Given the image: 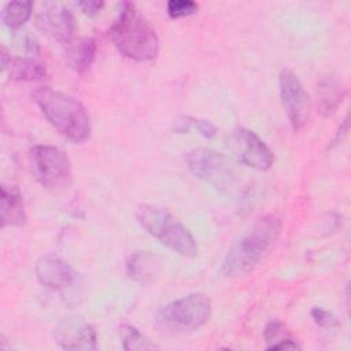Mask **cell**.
Segmentation results:
<instances>
[{"label": "cell", "mask_w": 351, "mask_h": 351, "mask_svg": "<svg viewBox=\"0 0 351 351\" xmlns=\"http://www.w3.org/2000/svg\"><path fill=\"white\" fill-rule=\"evenodd\" d=\"M281 222L274 215L261 217L226 252L221 262L219 273L234 278L251 273L263 255L278 240Z\"/></svg>", "instance_id": "cell-1"}, {"label": "cell", "mask_w": 351, "mask_h": 351, "mask_svg": "<svg viewBox=\"0 0 351 351\" xmlns=\"http://www.w3.org/2000/svg\"><path fill=\"white\" fill-rule=\"evenodd\" d=\"M118 52L137 62L154 60L160 49L159 37L133 3H123L107 32Z\"/></svg>", "instance_id": "cell-2"}, {"label": "cell", "mask_w": 351, "mask_h": 351, "mask_svg": "<svg viewBox=\"0 0 351 351\" xmlns=\"http://www.w3.org/2000/svg\"><path fill=\"white\" fill-rule=\"evenodd\" d=\"M47 121L73 143H84L90 137V118L85 107L74 97L51 88H40L33 93Z\"/></svg>", "instance_id": "cell-3"}, {"label": "cell", "mask_w": 351, "mask_h": 351, "mask_svg": "<svg viewBox=\"0 0 351 351\" xmlns=\"http://www.w3.org/2000/svg\"><path fill=\"white\" fill-rule=\"evenodd\" d=\"M191 173L228 197L243 193V177L236 165L223 154L208 148H195L185 156Z\"/></svg>", "instance_id": "cell-4"}, {"label": "cell", "mask_w": 351, "mask_h": 351, "mask_svg": "<svg viewBox=\"0 0 351 351\" xmlns=\"http://www.w3.org/2000/svg\"><path fill=\"white\" fill-rule=\"evenodd\" d=\"M140 226L171 251L192 258L197 254V245L191 232L166 208L155 204H140L136 210Z\"/></svg>", "instance_id": "cell-5"}, {"label": "cell", "mask_w": 351, "mask_h": 351, "mask_svg": "<svg viewBox=\"0 0 351 351\" xmlns=\"http://www.w3.org/2000/svg\"><path fill=\"white\" fill-rule=\"evenodd\" d=\"M211 314V302L203 293H189L162 306L155 321L171 333H186L203 326Z\"/></svg>", "instance_id": "cell-6"}, {"label": "cell", "mask_w": 351, "mask_h": 351, "mask_svg": "<svg viewBox=\"0 0 351 351\" xmlns=\"http://www.w3.org/2000/svg\"><path fill=\"white\" fill-rule=\"evenodd\" d=\"M32 170L37 181L47 189L58 191L71 182V162L53 145H34L30 151Z\"/></svg>", "instance_id": "cell-7"}, {"label": "cell", "mask_w": 351, "mask_h": 351, "mask_svg": "<svg viewBox=\"0 0 351 351\" xmlns=\"http://www.w3.org/2000/svg\"><path fill=\"white\" fill-rule=\"evenodd\" d=\"M278 86H280V97L284 107V111L288 117V121L295 132L302 130L308 119L311 112V101L310 96L302 85L298 75L284 69L278 75Z\"/></svg>", "instance_id": "cell-8"}, {"label": "cell", "mask_w": 351, "mask_h": 351, "mask_svg": "<svg viewBox=\"0 0 351 351\" xmlns=\"http://www.w3.org/2000/svg\"><path fill=\"white\" fill-rule=\"evenodd\" d=\"M53 339L63 350H95L97 346L95 328L80 317L62 319L53 328Z\"/></svg>", "instance_id": "cell-9"}, {"label": "cell", "mask_w": 351, "mask_h": 351, "mask_svg": "<svg viewBox=\"0 0 351 351\" xmlns=\"http://www.w3.org/2000/svg\"><path fill=\"white\" fill-rule=\"evenodd\" d=\"M36 26L59 43L69 44L74 34L71 12L60 3H45L36 18Z\"/></svg>", "instance_id": "cell-10"}, {"label": "cell", "mask_w": 351, "mask_h": 351, "mask_svg": "<svg viewBox=\"0 0 351 351\" xmlns=\"http://www.w3.org/2000/svg\"><path fill=\"white\" fill-rule=\"evenodd\" d=\"M240 160L256 170H269L273 165V154L265 141L250 129L240 128L234 133Z\"/></svg>", "instance_id": "cell-11"}, {"label": "cell", "mask_w": 351, "mask_h": 351, "mask_svg": "<svg viewBox=\"0 0 351 351\" xmlns=\"http://www.w3.org/2000/svg\"><path fill=\"white\" fill-rule=\"evenodd\" d=\"M34 273L37 280L51 289H64L75 280L73 267L56 256L40 258L34 266Z\"/></svg>", "instance_id": "cell-12"}, {"label": "cell", "mask_w": 351, "mask_h": 351, "mask_svg": "<svg viewBox=\"0 0 351 351\" xmlns=\"http://www.w3.org/2000/svg\"><path fill=\"white\" fill-rule=\"evenodd\" d=\"M346 96L343 82L333 74L322 75L317 82V108L318 112L328 118L332 117Z\"/></svg>", "instance_id": "cell-13"}, {"label": "cell", "mask_w": 351, "mask_h": 351, "mask_svg": "<svg viewBox=\"0 0 351 351\" xmlns=\"http://www.w3.org/2000/svg\"><path fill=\"white\" fill-rule=\"evenodd\" d=\"M1 71H7L14 81H41L47 77L43 63L32 58H11L4 49L1 51Z\"/></svg>", "instance_id": "cell-14"}, {"label": "cell", "mask_w": 351, "mask_h": 351, "mask_svg": "<svg viewBox=\"0 0 351 351\" xmlns=\"http://www.w3.org/2000/svg\"><path fill=\"white\" fill-rule=\"evenodd\" d=\"M96 51V41L90 37H82L74 43H69L64 52L66 64L77 73H85L95 62Z\"/></svg>", "instance_id": "cell-15"}, {"label": "cell", "mask_w": 351, "mask_h": 351, "mask_svg": "<svg viewBox=\"0 0 351 351\" xmlns=\"http://www.w3.org/2000/svg\"><path fill=\"white\" fill-rule=\"evenodd\" d=\"M23 197L18 188L1 186V226H22L26 223Z\"/></svg>", "instance_id": "cell-16"}, {"label": "cell", "mask_w": 351, "mask_h": 351, "mask_svg": "<svg viewBox=\"0 0 351 351\" xmlns=\"http://www.w3.org/2000/svg\"><path fill=\"white\" fill-rule=\"evenodd\" d=\"M159 261L158 256L147 252V251H137L132 254L126 262V271L128 276L140 284L149 282L155 273L158 271Z\"/></svg>", "instance_id": "cell-17"}, {"label": "cell", "mask_w": 351, "mask_h": 351, "mask_svg": "<svg viewBox=\"0 0 351 351\" xmlns=\"http://www.w3.org/2000/svg\"><path fill=\"white\" fill-rule=\"evenodd\" d=\"M263 337L267 350H300V346L278 321L267 322L263 330Z\"/></svg>", "instance_id": "cell-18"}, {"label": "cell", "mask_w": 351, "mask_h": 351, "mask_svg": "<svg viewBox=\"0 0 351 351\" xmlns=\"http://www.w3.org/2000/svg\"><path fill=\"white\" fill-rule=\"evenodd\" d=\"M32 1H10L1 11V21L8 29L16 30L27 22L32 15Z\"/></svg>", "instance_id": "cell-19"}, {"label": "cell", "mask_w": 351, "mask_h": 351, "mask_svg": "<svg viewBox=\"0 0 351 351\" xmlns=\"http://www.w3.org/2000/svg\"><path fill=\"white\" fill-rule=\"evenodd\" d=\"M121 339H122V347L126 351H145V350H154L156 346L137 328L132 325H125L121 329Z\"/></svg>", "instance_id": "cell-20"}, {"label": "cell", "mask_w": 351, "mask_h": 351, "mask_svg": "<svg viewBox=\"0 0 351 351\" xmlns=\"http://www.w3.org/2000/svg\"><path fill=\"white\" fill-rule=\"evenodd\" d=\"M199 5L192 0H170L167 3V14L170 18H184L195 14Z\"/></svg>", "instance_id": "cell-21"}, {"label": "cell", "mask_w": 351, "mask_h": 351, "mask_svg": "<svg viewBox=\"0 0 351 351\" xmlns=\"http://www.w3.org/2000/svg\"><path fill=\"white\" fill-rule=\"evenodd\" d=\"M311 317H313L314 322L324 329H333L340 325L339 319L330 311L321 308V307H314L311 310Z\"/></svg>", "instance_id": "cell-22"}, {"label": "cell", "mask_w": 351, "mask_h": 351, "mask_svg": "<svg viewBox=\"0 0 351 351\" xmlns=\"http://www.w3.org/2000/svg\"><path fill=\"white\" fill-rule=\"evenodd\" d=\"M193 128L197 129V132L206 138H213L217 134V128L207 119H196L195 118Z\"/></svg>", "instance_id": "cell-23"}, {"label": "cell", "mask_w": 351, "mask_h": 351, "mask_svg": "<svg viewBox=\"0 0 351 351\" xmlns=\"http://www.w3.org/2000/svg\"><path fill=\"white\" fill-rule=\"evenodd\" d=\"M195 118L189 115H180L173 122V132L174 133H186L193 128Z\"/></svg>", "instance_id": "cell-24"}, {"label": "cell", "mask_w": 351, "mask_h": 351, "mask_svg": "<svg viewBox=\"0 0 351 351\" xmlns=\"http://www.w3.org/2000/svg\"><path fill=\"white\" fill-rule=\"evenodd\" d=\"M78 7L82 10L84 14L88 16H95L96 14L100 12V10L104 7V1H97V0H84L78 1Z\"/></svg>", "instance_id": "cell-25"}, {"label": "cell", "mask_w": 351, "mask_h": 351, "mask_svg": "<svg viewBox=\"0 0 351 351\" xmlns=\"http://www.w3.org/2000/svg\"><path fill=\"white\" fill-rule=\"evenodd\" d=\"M26 49H27V52H32L33 55L40 52V48H38L37 41H36L34 38H32V37H27V38H26Z\"/></svg>", "instance_id": "cell-26"}]
</instances>
